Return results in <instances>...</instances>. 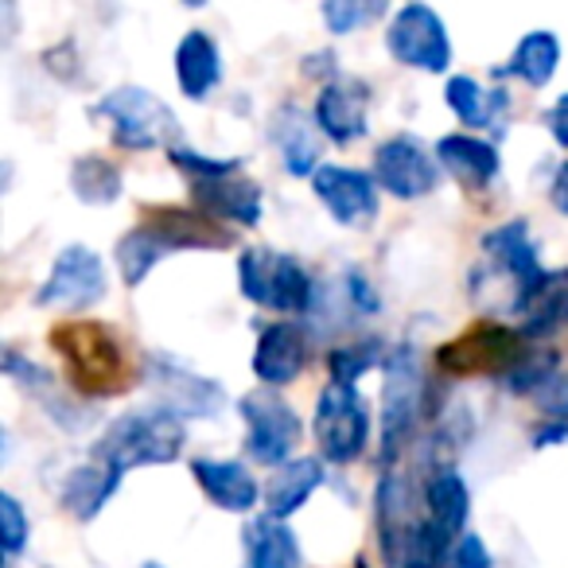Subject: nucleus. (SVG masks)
Wrapping results in <instances>:
<instances>
[{"mask_svg": "<svg viewBox=\"0 0 568 568\" xmlns=\"http://www.w3.org/2000/svg\"><path fill=\"white\" fill-rule=\"evenodd\" d=\"M557 59H560V43L549 32H534L518 43L510 63L503 71H495V79H521L529 87H545L552 79V71H557Z\"/></svg>", "mask_w": 568, "mask_h": 568, "instance_id": "nucleus-27", "label": "nucleus"}, {"mask_svg": "<svg viewBox=\"0 0 568 568\" xmlns=\"http://www.w3.org/2000/svg\"><path fill=\"white\" fill-rule=\"evenodd\" d=\"M552 206L560 214H568V164H560L557 180H552Z\"/></svg>", "mask_w": 568, "mask_h": 568, "instance_id": "nucleus-40", "label": "nucleus"}, {"mask_svg": "<svg viewBox=\"0 0 568 568\" xmlns=\"http://www.w3.org/2000/svg\"><path fill=\"white\" fill-rule=\"evenodd\" d=\"M51 347L63 358L67 382L74 394L87 397H113L129 389V355L125 343L94 320H71V324L51 327Z\"/></svg>", "mask_w": 568, "mask_h": 568, "instance_id": "nucleus-1", "label": "nucleus"}, {"mask_svg": "<svg viewBox=\"0 0 568 568\" xmlns=\"http://www.w3.org/2000/svg\"><path fill=\"white\" fill-rule=\"evenodd\" d=\"M152 371H156V378H160V397H164V405L172 413H180V417H211V413H219L222 402H226L222 386L183 371V366L152 363Z\"/></svg>", "mask_w": 568, "mask_h": 568, "instance_id": "nucleus-20", "label": "nucleus"}, {"mask_svg": "<svg viewBox=\"0 0 568 568\" xmlns=\"http://www.w3.org/2000/svg\"><path fill=\"white\" fill-rule=\"evenodd\" d=\"M549 133H552V141L560 144V149H568V94L565 98H557V105L549 110Z\"/></svg>", "mask_w": 568, "mask_h": 568, "instance_id": "nucleus-39", "label": "nucleus"}, {"mask_svg": "<svg viewBox=\"0 0 568 568\" xmlns=\"http://www.w3.org/2000/svg\"><path fill=\"white\" fill-rule=\"evenodd\" d=\"M374 180L397 199H420L436 187L440 168L428 149L413 136H394L374 152Z\"/></svg>", "mask_w": 568, "mask_h": 568, "instance_id": "nucleus-12", "label": "nucleus"}, {"mask_svg": "<svg viewBox=\"0 0 568 568\" xmlns=\"http://www.w3.org/2000/svg\"><path fill=\"white\" fill-rule=\"evenodd\" d=\"M316 444L332 464H355L371 444V405L355 386L332 382L316 402Z\"/></svg>", "mask_w": 568, "mask_h": 568, "instance_id": "nucleus-6", "label": "nucleus"}, {"mask_svg": "<svg viewBox=\"0 0 568 568\" xmlns=\"http://www.w3.org/2000/svg\"><path fill=\"white\" fill-rule=\"evenodd\" d=\"M118 483H121L118 467L105 464V459H98V456H90V464L67 471L63 487H59V498H63V506L74 514V518L90 521V518H98V514H102V506L113 498Z\"/></svg>", "mask_w": 568, "mask_h": 568, "instance_id": "nucleus-19", "label": "nucleus"}, {"mask_svg": "<svg viewBox=\"0 0 568 568\" xmlns=\"http://www.w3.org/2000/svg\"><path fill=\"white\" fill-rule=\"evenodd\" d=\"M245 557H250V568H304V552L301 541L284 518H253L245 526Z\"/></svg>", "mask_w": 568, "mask_h": 568, "instance_id": "nucleus-21", "label": "nucleus"}, {"mask_svg": "<svg viewBox=\"0 0 568 568\" xmlns=\"http://www.w3.org/2000/svg\"><path fill=\"white\" fill-rule=\"evenodd\" d=\"M191 475H195V483L203 487V495L230 514H250L261 498V487H257V479H253V471L245 464H237V459H195Z\"/></svg>", "mask_w": 568, "mask_h": 568, "instance_id": "nucleus-18", "label": "nucleus"}, {"mask_svg": "<svg viewBox=\"0 0 568 568\" xmlns=\"http://www.w3.org/2000/svg\"><path fill=\"white\" fill-rule=\"evenodd\" d=\"M237 281H242V296L268 312H284V316H301L312 304V276L304 265L288 253L253 245L237 261Z\"/></svg>", "mask_w": 568, "mask_h": 568, "instance_id": "nucleus-3", "label": "nucleus"}, {"mask_svg": "<svg viewBox=\"0 0 568 568\" xmlns=\"http://www.w3.org/2000/svg\"><path fill=\"white\" fill-rule=\"evenodd\" d=\"M308 363V339L296 324H273L261 332L257 351H253V374L265 386H288L304 374Z\"/></svg>", "mask_w": 568, "mask_h": 568, "instance_id": "nucleus-17", "label": "nucleus"}, {"mask_svg": "<svg viewBox=\"0 0 568 568\" xmlns=\"http://www.w3.org/2000/svg\"><path fill=\"white\" fill-rule=\"evenodd\" d=\"M324 487V464L320 459H288L276 467V475L265 487V506L273 518H288Z\"/></svg>", "mask_w": 568, "mask_h": 568, "instance_id": "nucleus-22", "label": "nucleus"}, {"mask_svg": "<svg viewBox=\"0 0 568 568\" xmlns=\"http://www.w3.org/2000/svg\"><path fill=\"white\" fill-rule=\"evenodd\" d=\"M521 355H526V335H521V327L483 320V324L467 327V332L456 335L452 343H444V347L436 351V366H440L448 378H475V374H495V378H503Z\"/></svg>", "mask_w": 568, "mask_h": 568, "instance_id": "nucleus-5", "label": "nucleus"}, {"mask_svg": "<svg viewBox=\"0 0 568 568\" xmlns=\"http://www.w3.org/2000/svg\"><path fill=\"white\" fill-rule=\"evenodd\" d=\"M144 230L172 250H230L234 245V230L222 226V219L206 211H183V206H156L144 211Z\"/></svg>", "mask_w": 568, "mask_h": 568, "instance_id": "nucleus-14", "label": "nucleus"}, {"mask_svg": "<svg viewBox=\"0 0 568 568\" xmlns=\"http://www.w3.org/2000/svg\"><path fill=\"white\" fill-rule=\"evenodd\" d=\"M0 518H4V552H9V557H17V552L24 549V541H28V518H24V510H20V503L12 495L0 498Z\"/></svg>", "mask_w": 568, "mask_h": 568, "instance_id": "nucleus-37", "label": "nucleus"}, {"mask_svg": "<svg viewBox=\"0 0 568 568\" xmlns=\"http://www.w3.org/2000/svg\"><path fill=\"white\" fill-rule=\"evenodd\" d=\"M351 568H371V560H366V557H355V565H351Z\"/></svg>", "mask_w": 568, "mask_h": 568, "instance_id": "nucleus-42", "label": "nucleus"}, {"mask_svg": "<svg viewBox=\"0 0 568 568\" xmlns=\"http://www.w3.org/2000/svg\"><path fill=\"white\" fill-rule=\"evenodd\" d=\"M71 187H74V195H79L82 203L105 206V203H113V199L121 195V172L102 156H82L79 164H74V172H71Z\"/></svg>", "mask_w": 568, "mask_h": 568, "instance_id": "nucleus-30", "label": "nucleus"}, {"mask_svg": "<svg viewBox=\"0 0 568 568\" xmlns=\"http://www.w3.org/2000/svg\"><path fill=\"white\" fill-rule=\"evenodd\" d=\"M183 440H187L183 417L168 409V405H160V409H136V413H129V417L113 420L102 433V440L94 444V456L113 464L125 475V471H133V467H152V464H172V459H180Z\"/></svg>", "mask_w": 568, "mask_h": 568, "instance_id": "nucleus-2", "label": "nucleus"}, {"mask_svg": "<svg viewBox=\"0 0 568 568\" xmlns=\"http://www.w3.org/2000/svg\"><path fill=\"white\" fill-rule=\"evenodd\" d=\"M144 568H164V565H156V560H149V565H144Z\"/></svg>", "mask_w": 568, "mask_h": 568, "instance_id": "nucleus-44", "label": "nucleus"}, {"mask_svg": "<svg viewBox=\"0 0 568 568\" xmlns=\"http://www.w3.org/2000/svg\"><path fill=\"white\" fill-rule=\"evenodd\" d=\"M386 12V0H324V20L335 36H347L355 28L371 24Z\"/></svg>", "mask_w": 568, "mask_h": 568, "instance_id": "nucleus-34", "label": "nucleus"}, {"mask_svg": "<svg viewBox=\"0 0 568 568\" xmlns=\"http://www.w3.org/2000/svg\"><path fill=\"white\" fill-rule=\"evenodd\" d=\"M506 90H483L475 79H467V74H459V79L448 82V105L452 113H456L464 125L471 129H487L498 121V113L506 110Z\"/></svg>", "mask_w": 568, "mask_h": 568, "instance_id": "nucleus-28", "label": "nucleus"}, {"mask_svg": "<svg viewBox=\"0 0 568 568\" xmlns=\"http://www.w3.org/2000/svg\"><path fill=\"white\" fill-rule=\"evenodd\" d=\"M420 397H425V378L413 351H394L386 358V386H382V467H394V459L402 456L405 440L413 433V420L420 417Z\"/></svg>", "mask_w": 568, "mask_h": 568, "instance_id": "nucleus-8", "label": "nucleus"}, {"mask_svg": "<svg viewBox=\"0 0 568 568\" xmlns=\"http://www.w3.org/2000/svg\"><path fill=\"white\" fill-rule=\"evenodd\" d=\"M175 74H180V90L187 98H206L214 90V82L222 79L219 48L206 40L203 32H187L175 51Z\"/></svg>", "mask_w": 568, "mask_h": 568, "instance_id": "nucleus-25", "label": "nucleus"}, {"mask_svg": "<svg viewBox=\"0 0 568 568\" xmlns=\"http://www.w3.org/2000/svg\"><path fill=\"white\" fill-rule=\"evenodd\" d=\"M382 363V343L378 339H363V343H347V347L332 351V382H347L355 386L366 371Z\"/></svg>", "mask_w": 568, "mask_h": 568, "instance_id": "nucleus-32", "label": "nucleus"}, {"mask_svg": "<svg viewBox=\"0 0 568 568\" xmlns=\"http://www.w3.org/2000/svg\"><path fill=\"white\" fill-rule=\"evenodd\" d=\"M164 253L168 250L144 226L129 230V234L118 242V265H121V276H125V284H133V288H136V284H141L144 276H149L152 268L160 265V257H164Z\"/></svg>", "mask_w": 568, "mask_h": 568, "instance_id": "nucleus-31", "label": "nucleus"}, {"mask_svg": "<svg viewBox=\"0 0 568 568\" xmlns=\"http://www.w3.org/2000/svg\"><path fill=\"white\" fill-rule=\"evenodd\" d=\"M436 160L467 187H487L498 175V152L495 144L475 141V136H444L436 144Z\"/></svg>", "mask_w": 568, "mask_h": 568, "instance_id": "nucleus-24", "label": "nucleus"}, {"mask_svg": "<svg viewBox=\"0 0 568 568\" xmlns=\"http://www.w3.org/2000/svg\"><path fill=\"white\" fill-rule=\"evenodd\" d=\"M276 144L284 152V164L293 175H312V164L320 160V141L312 133V121L296 110H284L281 125H276Z\"/></svg>", "mask_w": 568, "mask_h": 568, "instance_id": "nucleus-29", "label": "nucleus"}, {"mask_svg": "<svg viewBox=\"0 0 568 568\" xmlns=\"http://www.w3.org/2000/svg\"><path fill=\"white\" fill-rule=\"evenodd\" d=\"M483 250H487V257L514 281V293H518L514 312L526 308L537 296V288L552 276L549 268H541V257H537V245H534V237H529L526 222H506V226L490 230V234L483 237Z\"/></svg>", "mask_w": 568, "mask_h": 568, "instance_id": "nucleus-11", "label": "nucleus"}, {"mask_svg": "<svg viewBox=\"0 0 568 568\" xmlns=\"http://www.w3.org/2000/svg\"><path fill=\"white\" fill-rule=\"evenodd\" d=\"M312 191L327 206L339 226H366L378 214V195H374V175L355 172V168L324 164L312 172Z\"/></svg>", "mask_w": 568, "mask_h": 568, "instance_id": "nucleus-13", "label": "nucleus"}, {"mask_svg": "<svg viewBox=\"0 0 568 568\" xmlns=\"http://www.w3.org/2000/svg\"><path fill=\"white\" fill-rule=\"evenodd\" d=\"M366 110H371V90L358 79H339L324 87L316 102V125L335 144H351L366 136Z\"/></svg>", "mask_w": 568, "mask_h": 568, "instance_id": "nucleus-16", "label": "nucleus"}, {"mask_svg": "<svg viewBox=\"0 0 568 568\" xmlns=\"http://www.w3.org/2000/svg\"><path fill=\"white\" fill-rule=\"evenodd\" d=\"M98 118L110 121L113 129V141L121 149H133V152H144V149H168L175 144L180 136V121L175 113L160 102L156 94L141 87H121L113 94H105L98 102Z\"/></svg>", "mask_w": 568, "mask_h": 568, "instance_id": "nucleus-4", "label": "nucleus"}, {"mask_svg": "<svg viewBox=\"0 0 568 568\" xmlns=\"http://www.w3.org/2000/svg\"><path fill=\"white\" fill-rule=\"evenodd\" d=\"M191 191H195L199 211L214 214V219L234 222V226H257L261 222V187L237 175V164L226 172L191 175Z\"/></svg>", "mask_w": 568, "mask_h": 568, "instance_id": "nucleus-15", "label": "nucleus"}, {"mask_svg": "<svg viewBox=\"0 0 568 568\" xmlns=\"http://www.w3.org/2000/svg\"><path fill=\"white\" fill-rule=\"evenodd\" d=\"M425 510L444 534L456 541L467 526V514H471V495H467V483L459 479L456 467H436L425 483Z\"/></svg>", "mask_w": 568, "mask_h": 568, "instance_id": "nucleus-23", "label": "nucleus"}, {"mask_svg": "<svg viewBox=\"0 0 568 568\" xmlns=\"http://www.w3.org/2000/svg\"><path fill=\"white\" fill-rule=\"evenodd\" d=\"M245 417V448L257 464L265 467H281L288 464L293 448L301 444L304 428H301V417L273 386H261V389H250V394L237 402Z\"/></svg>", "mask_w": 568, "mask_h": 568, "instance_id": "nucleus-7", "label": "nucleus"}, {"mask_svg": "<svg viewBox=\"0 0 568 568\" xmlns=\"http://www.w3.org/2000/svg\"><path fill=\"white\" fill-rule=\"evenodd\" d=\"M183 4H191V9H199V4H206V0H183Z\"/></svg>", "mask_w": 568, "mask_h": 568, "instance_id": "nucleus-43", "label": "nucleus"}, {"mask_svg": "<svg viewBox=\"0 0 568 568\" xmlns=\"http://www.w3.org/2000/svg\"><path fill=\"white\" fill-rule=\"evenodd\" d=\"M552 374H557V355H552V351H537V355L526 351V355H521L498 382H503L510 394H534V389L545 386Z\"/></svg>", "mask_w": 568, "mask_h": 568, "instance_id": "nucleus-33", "label": "nucleus"}, {"mask_svg": "<svg viewBox=\"0 0 568 568\" xmlns=\"http://www.w3.org/2000/svg\"><path fill=\"white\" fill-rule=\"evenodd\" d=\"M534 402L537 409L545 413L549 420H560V425H568V374H552L545 386L534 389Z\"/></svg>", "mask_w": 568, "mask_h": 568, "instance_id": "nucleus-36", "label": "nucleus"}, {"mask_svg": "<svg viewBox=\"0 0 568 568\" xmlns=\"http://www.w3.org/2000/svg\"><path fill=\"white\" fill-rule=\"evenodd\" d=\"M518 316L526 339H549L552 332H560L568 324V273H552Z\"/></svg>", "mask_w": 568, "mask_h": 568, "instance_id": "nucleus-26", "label": "nucleus"}, {"mask_svg": "<svg viewBox=\"0 0 568 568\" xmlns=\"http://www.w3.org/2000/svg\"><path fill=\"white\" fill-rule=\"evenodd\" d=\"M440 568H495V560H490V552H487V545H483V537L459 534L456 541H452V549L444 552Z\"/></svg>", "mask_w": 568, "mask_h": 568, "instance_id": "nucleus-35", "label": "nucleus"}, {"mask_svg": "<svg viewBox=\"0 0 568 568\" xmlns=\"http://www.w3.org/2000/svg\"><path fill=\"white\" fill-rule=\"evenodd\" d=\"M347 296L355 301V308L363 312V316L378 312V296H374V288L366 284V276H363V273H347Z\"/></svg>", "mask_w": 568, "mask_h": 568, "instance_id": "nucleus-38", "label": "nucleus"}, {"mask_svg": "<svg viewBox=\"0 0 568 568\" xmlns=\"http://www.w3.org/2000/svg\"><path fill=\"white\" fill-rule=\"evenodd\" d=\"M105 296V265L87 245H67L51 265V276L36 293V308L82 312Z\"/></svg>", "mask_w": 568, "mask_h": 568, "instance_id": "nucleus-9", "label": "nucleus"}, {"mask_svg": "<svg viewBox=\"0 0 568 568\" xmlns=\"http://www.w3.org/2000/svg\"><path fill=\"white\" fill-rule=\"evenodd\" d=\"M557 440H568V425H560V420H552L549 428H537V436H534L537 448H545V444H557Z\"/></svg>", "mask_w": 568, "mask_h": 568, "instance_id": "nucleus-41", "label": "nucleus"}, {"mask_svg": "<svg viewBox=\"0 0 568 568\" xmlns=\"http://www.w3.org/2000/svg\"><path fill=\"white\" fill-rule=\"evenodd\" d=\"M389 55L405 67H417V71L440 74L452 63V48H448V32H444L440 17L425 4H405L394 17L386 32Z\"/></svg>", "mask_w": 568, "mask_h": 568, "instance_id": "nucleus-10", "label": "nucleus"}]
</instances>
